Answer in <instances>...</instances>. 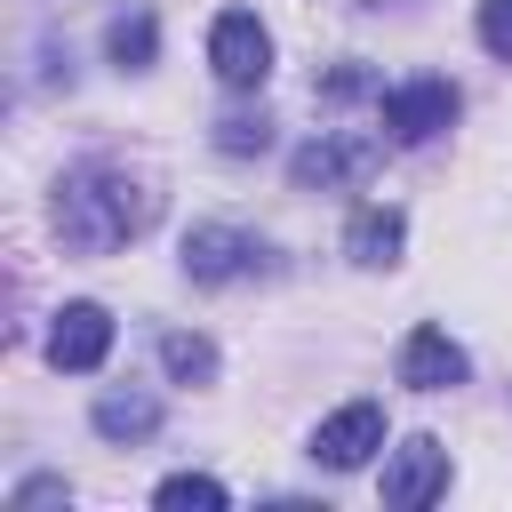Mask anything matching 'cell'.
<instances>
[{"instance_id":"cell-1","label":"cell","mask_w":512,"mask_h":512,"mask_svg":"<svg viewBox=\"0 0 512 512\" xmlns=\"http://www.w3.org/2000/svg\"><path fill=\"white\" fill-rule=\"evenodd\" d=\"M160 224V192L120 160H80L56 176V240L72 256H112Z\"/></svg>"},{"instance_id":"cell-2","label":"cell","mask_w":512,"mask_h":512,"mask_svg":"<svg viewBox=\"0 0 512 512\" xmlns=\"http://www.w3.org/2000/svg\"><path fill=\"white\" fill-rule=\"evenodd\" d=\"M184 272L200 288H232V280H272L280 272V248L264 232H240V224H192L184 232Z\"/></svg>"},{"instance_id":"cell-3","label":"cell","mask_w":512,"mask_h":512,"mask_svg":"<svg viewBox=\"0 0 512 512\" xmlns=\"http://www.w3.org/2000/svg\"><path fill=\"white\" fill-rule=\"evenodd\" d=\"M208 72L224 88H264L272 80V32L248 16V8H224L208 24Z\"/></svg>"},{"instance_id":"cell-4","label":"cell","mask_w":512,"mask_h":512,"mask_svg":"<svg viewBox=\"0 0 512 512\" xmlns=\"http://www.w3.org/2000/svg\"><path fill=\"white\" fill-rule=\"evenodd\" d=\"M456 104H464V96H456L448 80H408V88H384V96H376V120L392 128V144H432V136L456 120Z\"/></svg>"},{"instance_id":"cell-5","label":"cell","mask_w":512,"mask_h":512,"mask_svg":"<svg viewBox=\"0 0 512 512\" xmlns=\"http://www.w3.org/2000/svg\"><path fill=\"white\" fill-rule=\"evenodd\" d=\"M376 448H384V408L376 400H344L336 416L312 424V464H328V472H360Z\"/></svg>"},{"instance_id":"cell-6","label":"cell","mask_w":512,"mask_h":512,"mask_svg":"<svg viewBox=\"0 0 512 512\" xmlns=\"http://www.w3.org/2000/svg\"><path fill=\"white\" fill-rule=\"evenodd\" d=\"M440 488H448V448H440L432 432L400 440L392 464H384V504H392V512H424Z\"/></svg>"},{"instance_id":"cell-7","label":"cell","mask_w":512,"mask_h":512,"mask_svg":"<svg viewBox=\"0 0 512 512\" xmlns=\"http://www.w3.org/2000/svg\"><path fill=\"white\" fill-rule=\"evenodd\" d=\"M104 352H112V312L104 304H64L56 320H48V360L56 368H72V376H88V368H104Z\"/></svg>"},{"instance_id":"cell-8","label":"cell","mask_w":512,"mask_h":512,"mask_svg":"<svg viewBox=\"0 0 512 512\" xmlns=\"http://www.w3.org/2000/svg\"><path fill=\"white\" fill-rule=\"evenodd\" d=\"M368 168H376V136H312V144L288 160V176H296L304 192H312V184L336 192V184H352V176H368Z\"/></svg>"},{"instance_id":"cell-9","label":"cell","mask_w":512,"mask_h":512,"mask_svg":"<svg viewBox=\"0 0 512 512\" xmlns=\"http://www.w3.org/2000/svg\"><path fill=\"white\" fill-rule=\"evenodd\" d=\"M464 376H472V360H464V344H456L448 328H408V344H400V384L448 392V384H464Z\"/></svg>"},{"instance_id":"cell-10","label":"cell","mask_w":512,"mask_h":512,"mask_svg":"<svg viewBox=\"0 0 512 512\" xmlns=\"http://www.w3.org/2000/svg\"><path fill=\"white\" fill-rule=\"evenodd\" d=\"M400 240H408V216H400V208H352V224H344V256H352L360 272L400 264Z\"/></svg>"},{"instance_id":"cell-11","label":"cell","mask_w":512,"mask_h":512,"mask_svg":"<svg viewBox=\"0 0 512 512\" xmlns=\"http://www.w3.org/2000/svg\"><path fill=\"white\" fill-rule=\"evenodd\" d=\"M104 56H112L120 72H144V64L160 56V24H152V8H128V16H112V24H104Z\"/></svg>"},{"instance_id":"cell-12","label":"cell","mask_w":512,"mask_h":512,"mask_svg":"<svg viewBox=\"0 0 512 512\" xmlns=\"http://www.w3.org/2000/svg\"><path fill=\"white\" fill-rule=\"evenodd\" d=\"M96 432L104 440H152L160 432V400L152 392H104L96 400Z\"/></svg>"},{"instance_id":"cell-13","label":"cell","mask_w":512,"mask_h":512,"mask_svg":"<svg viewBox=\"0 0 512 512\" xmlns=\"http://www.w3.org/2000/svg\"><path fill=\"white\" fill-rule=\"evenodd\" d=\"M160 368H168L176 384H216V344L192 336V328H168V336H160Z\"/></svg>"},{"instance_id":"cell-14","label":"cell","mask_w":512,"mask_h":512,"mask_svg":"<svg viewBox=\"0 0 512 512\" xmlns=\"http://www.w3.org/2000/svg\"><path fill=\"white\" fill-rule=\"evenodd\" d=\"M152 504H160V512H224L232 496H224V480H208V472H168V480L152 488Z\"/></svg>"},{"instance_id":"cell-15","label":"cell","mask_w":512,"mask_h":512,"mask_svg":"<svg viewBox=\"0 0 512 512\" xmlns=\"http://www.w3.org/2000/svg\"><path fill=\"white\" fill-rule=\"evenodd\" d=\"M264 144H272V120H264V112H232V120H216V152L248 160V152H264Z\"/></svg>"},{"instance_id":"cell-16","label":"cell","mask_w":512,"mask_h":512,"mask_svg":"<svg viewBox=\"0 0 512 512\" xmlns=\"http://www.w3.org/2000/svg\"><path fill=\"white\" fill-rule=\"evenodd\" d=\"M480 48L512 64V0H480Z\"/></svg>"},{"instance_id":"cell-17","label":"cell","mask_w":512,"mask_h":512,"mask_svg":"<svg viewBox=\"0 0 512 512\" xmlns=\"http://www.w3.org/2000/svg\"><path fill=\"white\" fill-rule=\"evenodd\" d=\"M40 504H72V488H64V480H48V472L8 488V512H40Z\"/></svg>"},{"instance_id":"cell-18","label":"cell","mask_w":512,"mask_h":512,"mask_svg":"<svg viewBox=\"0 0 512 512\" xmlns=\"http://www.w3.org/2000/svg\"><path fill=\"white\" fill-rule=\"evenodd\" d=\"M360 88H368V72H360V64H336V72L320 80V96H328V104H344V96H360Z\"/></svg>"}]
</instances>
